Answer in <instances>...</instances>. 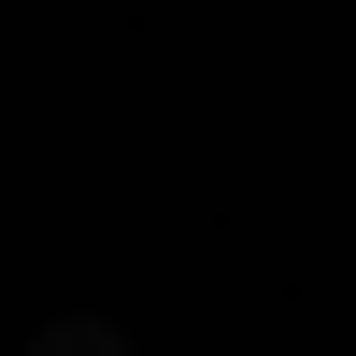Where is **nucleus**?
Instances as JSON below:
<instances>
[{"mask_svg":"<svg viewBox=\"0 0 356 356\" xmlns=\"http://www.w3.org/2000/svg\"><path fill=\"white\" fill-rule=\"evenodd\" d=\"M29 356H114V342H86V328H57V342H29Z\"/></svg>","mask_w":356,"mask_h":356,"instance_id":"nucleus-1","label":"nucleus"}]
</instances>
